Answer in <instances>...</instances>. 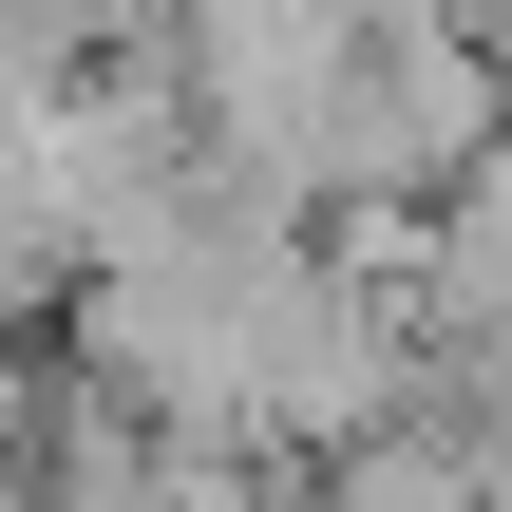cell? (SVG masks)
Returning <instances> with one entry per match:
<instances>
[{
	"label": "cell",
	"mask_w": 512,
	"mask_h": 512,
	"mask_svg": "<svg viewBox=\"0 0 512 512\" xmlns=\"http://www.w3.org/2000/svg\"><path fill=\"white\" fill-rule=\"evenodd\" d=\"M418 323H512V133L456 152V190H437V304Z\"/></svg>",
	"instance_id": "6da1fadb"
},
{
	"label": "cell",
	"mask_w": 512,
	"mask_h": 512,
	"mask_svg": "<svg viewBox=\"0 0 512 512\" xmlns=\"http://www.w3.org/2000/svg\"><path fill=\"white\" fill-rule=\"evenodd\" d=\"M475 19H494V57H512V0H475Z\"/></svg>",
	"instance_id": "7a4b0ae2"
}]
</instances>
